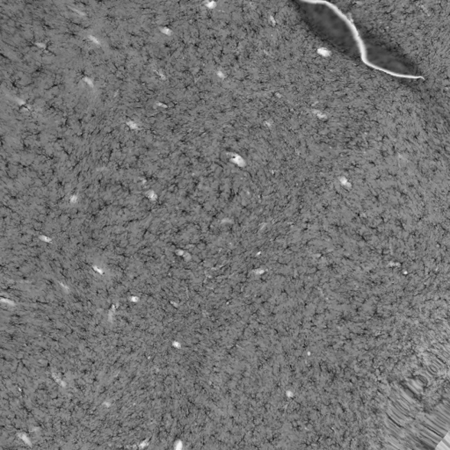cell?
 <instances>
[{
  "mask_svg": "<svg viewBox=\"0 0 450 450\" xmlns=\"http://www.w3.org/2000/svg\"><path fill=\"white\" fill-rule=\"evenodd\" d=\"M318 3H322V4H325L328 5L330 6V8L334 10V11L339 16H340L341 18L343 19L344 21H345V24H347L348 26H350V28H351L352 33H353L354 37L355 39V41H357L359 50H360V53H361V60L363 61V63L365 64H367L368 66H370L371 68H373V69H376L380 71H383L384 73L390 74L391 76L397 77V78H411V80H419V78H422V77H417V76H413V75H406V74H400V73H393V71H388L386 69H384V68L378 67L377 65H374L370 63V61L368 60L367 58V53H366V48H365L363 40H361L360 35H359V33L357 31V28L354 27V25L353 24V22L351 21V19L348 17V16H345L343 12L341 11L340 9H338L336 8L335 6L331 4V3L328 2H318Z\"/></svg>",
  "mask_w": 450,
  "mask_h": 450,
  "instance_id": "cell-1",
  "label": "cell"
}]
</instances>
